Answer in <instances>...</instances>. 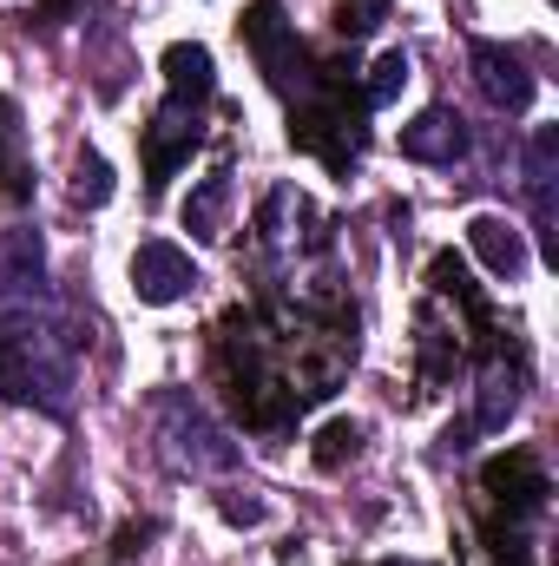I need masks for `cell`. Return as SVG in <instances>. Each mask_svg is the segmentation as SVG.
I'll return each mask as SVG.
<instances>
[{
  "label": "cell",
  "instance_id": "6da1fadb",
  "mask_svg": "<svg viewBox=\"0 0 559 566\" xmlns=\"http://www.w3.org/2000/svg\"><path fill=\"white\" fill-rule=\"evenodd\" d=\"M349 86H356V66H316L309 73V86L289 99V145L296 151H309V158H323L329 171H349L356 158H362V99H349Z\"/></svg>",
  "mask_w": 559,
  "mask_h": 566
},
{
  "label": "cell",
  "instance_id": "7a4b0ae2",
  "mask_svg": "<svg viewBox=\"0 0 559 566\" xmlns=\"http://www.w3.org/2000/svg\"><path fill=\"white\" fill-rule=\"evenodd\" d=\"M158 434H165V454L184 468V474H224L238 468V448L224 441V428L211 422L191 396H158Z\"/></svg>",
  "mask_w": 559,
  "mask_h": 566
},
{
  "label": "cell",
  "instance_id": "3957f363",
  "mask_svg": "<svg viewBox=\"0 0 559 566\" xmlns=\"http://www.w3.org/2000/svg\"><path fill=\"white\" fill-rule=\"evenodd\" d=\"M244 46H251V60H257V73L277 86V93H303L309 86V53H303V40H296V27L283 20V7L277 0H257L251 13H244Z\"/></svg>",
  "mask_w": 559,
  "mask_h": 566
},
{
  "label": "cell",
  "instance_id": "277c9868",
  "mask_svg": "<svg viewBox=\"0 0 559 566\" xmlns=\"http://www.w3.org/2000/svg\"><path fill=\"white\" fill-rule=\"evenodd\" d=\"M481 494L494 501V507H507V521H534L540 507H547V468H540V454H527V448H514V454H494L487 468H481Z\"/></svg>",
  "mask_w": 559,
  "mask_h": 566
},
{
  "label": "cell",
  "instance_id": "5b68a950",
  "mask_svg": "<svg viewBox=\"0 0 559 566\" xmlns=\"http://www.w3.org/2000/svg\"><path fill=\"white\" fill-rule=\"evenodd\" d=\"M198 139H204L198 106L165 99V106L151 113V126H145V185H151V191H165V178L191 158V145H198Z\"/></svg>",
  "mask_w": 559,
  "mask_h": 566
},
{
  "label": "cell",
  "instance_id": "8992f818",
  "mask_svg": "<svg viewBox=\"0 0 559 566\" xmlns=\"http://www.w3.org/2000/svg\"><path fill=\"white\" fill-rule=\"evenodd\" d=\"M198 264H191V251H178L171 238H151L133 251V296L139 303H178V296H191L198 290Z\"/></svg>",
  "mask_w": 559,
  "mask_h": 566
},
{
  "label": "cell",
  "instance_id": "52a82bcc",
  "mask_svg": "<svg viewBox=\"0 0 559 566\" xmlns=\"http://www.w3.org/2000/svg\"><path fill=\"white\" fill-rule=\"evenodd\" d=\"M467 66H474V86L487 93V106H500V113H527L534 106V73L500 40H474L467 46Z\"/></svg>",
  "mask_w": 559,
  "mask_h": 566
},
{
  "label": "cell",
  "instance_id": "ba28073f",
  "mask_svg": "<svg viewBox=\"0 0 559 566\" xmlns=\"http://www.w3.org/2000/svg\"><path fill=\"white\" fill-rule=\"evenodd\" d=\"M402 158H415V165H454V158H467V119L447 113V106H428L421 119L402 126Z\"/></svg>",
  "mask_w": 559,
  "mask_h": 566
},
{
  "label": "cell",
  "instance_id": "9c48e42d",
  "mask_svg": "<svg viewBox=\"0 0 559 566\" xmlns=\"http://www.w3.org/2000/svg\"><path fill=\"white\" fill-rule=\"evenodd\" d=\"M158 66H165V86H171L178 106H204V99L218 93V60H211V46H198V40L165 46Z\"/></svg>",
  "mask_w": 559,
  "mask_h": 566
},
{
  "label": "cell",
  "instance_id": "30bf717a",
  "mask_svg": "<svg viewBox=\"0 0 559 566\" xmlns=\"http://www.w3.org/2000/svg\"><path fill=\"white\" fill-rule=\"evenodd\" d=\"M467 244H474V258H481L500 283H514L527 271V238H520V224H507V218H494V211H481V218L467 224Z\"/></svg>",
  "mask_w": 559,
  "mask_h": 566
},
{
  "label": "cell",
  "instance_id": "8fae6325",
  "mask_svg": "<svg viewBox=\"0 0 559 566\" xmlns=\"http://www.w3.org/2000/svg\"><path fill=\"white\" fill-rule=\"evenodd\" d=\"M0 198H33V171H27V133H20V106L0 93Z\"/></svg>",
  "mask_w": 559,
  "mask_h": 566
},
{
  "label": "cell",
  "instance_id": "7c38bea8",
  "mask_svg": "<svg viewBox=\"0 0 559 566\" xmlns=\"http://www.w3.org/2000/svg\"><path fill=\"white\" fill-rule=\"evenodd\" d=\"M520 409V369H507L500 356L481 369V409H474V428H507Z\"/></svg>",
  "mask_w": 559,
  "mask_h": 566
},
{
  "label": "cell",
  "instance_id": "4fadbf2b",
  "mask_svg": "<svg viewBox=\"0 0 559 566\" xmlns=\"http://www.w3.org/2000/svg\"><path fill=\"white\" fill-rule=\"evenodd\" d=\"M224 198H231V171H211V178L184 198V231H191V238H218V224H224Z\"/></svg>",
  "mask_w": 559,
  "mask_h": 566
},
{
  "label": "cell",
  "instance_id": "5bb4252c",
  "mask_svg": "<svg viewBox=\"0 0 559 566\" xmlns=\"http://www.w3.org/2000/svg\"><path fill=\"white\" fill-rule=\"evenodd\" d=\"M402 86H409V53H402V46H389V53L369 66L362 106H395V99H402Z\"/></svg>",
  "mask_w": 559,
  "mask_h": 566
},
{
  "label": "cell",
  "instance_id": "9a60e30c",
  "mask_svg": "<svg viewBox=\"0 0 559 566\" xmlns=\"http://www.w3.org/2000/svg\"><path fill=\"white\" fill-rule=\"evenodd\" d=\"M7 277H40V231L33 224L0 231V283Z\"/></svg>",
  "mask_w": 559,
  "mask_h": 566
},
{
  "label": "cell",
  "instance_id": "2e32d148",
  "mask_svg": "<svg viewBox=\"0 0 559 566\" xmlns=\"http://www.w3.org/2000/svg\"><path fill=\"white\" fill-rule=\"evenodd\" d=\"M362 454V422H329L316 434V448H309V461L323 468V474H336L342 461H356Z\"/></svg>",
  "mask_w": 559,
  "mask_h": 566
},
{
  "label": "cell",
  "instance_id": "e0dca14e",
  "mask_svg": "<svg viewBox=\"0 0 559 566\" xmlns=\"http://www.w3.org/2000/svg\"><path fill=\"white\" fill-rule=\"evenodd\" d=\"M73 198L93 205V211L113 198V165H106L99 151H80V158H73Z\"/></svg>",
  "mask_w": 559,
  "mask_h": 566
},
{
  "label": "cell",
  "instance_id": "ac0fdd59",
  "mask_svg": "<svg viewBox=\"0 0 559 566\" xmlns=\"http://www.w3.org/2000/svg\"><path fill=\"white\" fill-rule=\"evenodd\" d=\"M553 178H559V126H540L527 139V185H534V198L553 191Z\"/></svg>",
  "mask_w": 559,
  "mask_h": 566
},
{
  "label": "cell",
  "instance_id": "d6986e66",
  "mask_svg": "<svg viewBox=\"0 0 559 566\" xmlns=\"http://www.w3.org/2000/svg\"><path fill=\"white\" fill-rule=\"evenodd\" d=\"M382 13H389V0H336V27H342L349 40L376 33V27H382Z\"/></svg>",
  "mask_w": 559,
  "mask_h": 566
},
{
  "label": "cell",
  "instance_id": "ffe728a7",
  "mask_svg": "<svg viewBox=\"0 0 559 566\" xmlns=\"http://www.w3.org/2000/svg\"><path fill=\"white\" fill-rule=\"evenodd\" d=\"M224 521H231V527H257V521H264V501H238V494H224Z\"/></svg>",
  "mask_w": 559,
  "mask_h": 566
}]
</instances>
